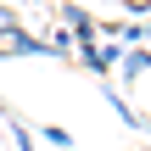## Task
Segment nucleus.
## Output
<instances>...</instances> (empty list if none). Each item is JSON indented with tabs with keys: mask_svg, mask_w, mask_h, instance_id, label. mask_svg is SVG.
<instances>
[{
	"mask_svg": "<svg viewBox=\"0 0 151 151\" xmlns=\"http://www.w3.org/2000/svg\"><path fill=\"white\" fill-rule=\"evenodd\" d=\"M118 56H123V45H78V62L101 78V73H112L118 67Z\"/></svg>",
	"mask_w": 151,
	"mask_h": 151,
	"instance_id": "nucleus-3",
	"label": "nucleus"
},
{
	"mask_svg": "<svg viewBox=\"0 0 151 151\" xmlns=\"http://www.w3.org/2000/svg\"><path fill=\"white\" fill-rule=\"evenodd\" d=\"M45 45H50V56H73V34H67V28L45 34Z\"/></svg>",
	"mask_w": 151,
	"mask_h": 151,
	"instance_id": "nucleus-6",
	"label": "nucleus"
},
{
	"mask_svg": "<svg viewBox=\"0 0 151 151\" xmlns=\"http://www.w3.org/2000/svg\"><path fill=\"white\" fill-rule=\"evenodd\" d=\"M123 6H129V11H140V17H146V6H151V0H123Z\"/></svg>",
	"mask_w": 151,
	"mask_h": 151,
	"instance_id": "nucleus-8",
	"label": "nucleus"
},
{
	"mask_svg": "<svg viewBox=\"0 0 151 151\" xmlns=\"http://www.w3.org/2000/svg\"><path fill=\"white\" fill-rule=\"evenodd\" d=\"M39 140H45V146H56V151H73V134H67V129H56V123H39Z\"/></svg>",
	"mask_w": 151,
	"mask_h": 151,
	"instance_id": "nucleus-5",
	"label": "nucleus"
},
{
	"mask_svg": "<svg viewBox=\"0 0 151 151\" xmlns=\"http://www.w3.org/2000/svg\"><path fill=\"white\" fill-rule=\"evenodd\" d=\"M140 73H151V45H123L118 78H123V84H140Z\"/></svg>",
	"mask_w": 151,
	"mask_h": 151,
	"instance_id": "nucleus-2",
	"label": "nucleus"
},
{
	"mask_svg": "<svg viewBox=\"0 0 151 151\" xmlns=\"http://www.w3.org/2000/svg\"><path fill=\"white\" fill-rule=\"evenodd\" d=\"M101 95H106V106H112V112H118L129 129H146V112H134V106L123 101V90H118V84H101Z\"/></svg>",
	"mask_w": 151,
	"mask_h": 151,
	"instance_id": "nucleus-4",
	"label": "nucleus"
},
{
	"mask_svg": "<svg viewBox=\"0 0 151 151\" xmlns=\"http://www.w3.org/2000/svg\"><path fill=\"white\" fill-rule=\"evenodd\" d=\"M6 6H17V0H6Z\"/></svg>",
	"mask_w": 151,
	"mask_h": 151,
	"instance_id": "nucleus-9",
	"label": "nucleus"
},
{
	"mask_svg": "<svg viewBox=\"0 0 151 151\" xmlns=\"http://www.w3.org/2000/svg\"><path fill=\"white\" fill-rule=\"evenodd\" d=\"M62 22H67L73 45H95V28H101V22H95L90 6H73V0H67V6H62Z\"/></svg>",
	"mask_w": 151,
	"mask_h": 151,
	"instance_id": "nucleus-1",
	"label": "nucleus"
},
{
	"mask_svg": "<svg viewBox=\"0 0 151 151\" xmlns=\"http://www.w3.org/2000/svg\"><path fill=\"white\" fill-rule=\"evenodd\" d=\"M17 28H22V22H17V11H11V6H0V45H6Z\"/></svg>",
	"mask_w": 151,
	"mask_h": 151,
	"instance_id": "nucleus-7",
	"label": "nucleus"
}]
</instances>
